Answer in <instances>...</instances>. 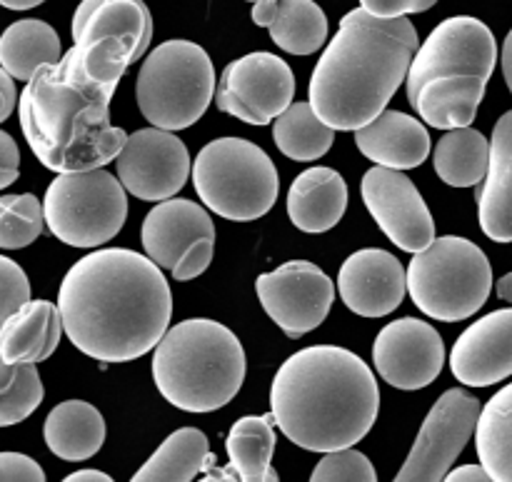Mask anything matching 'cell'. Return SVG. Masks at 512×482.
Returning <instances> with one entry per match:
<instances>
[{"label":"cell","instance_id":"obj_34","mask_svg":"<svg viewBox=\"0 0 512 482\" xmlns=\"http://www.w3.org/2000/svg\"><path fill=\"white\" fill-rule=\"evenodd\" d=\"M43 380L35 363L0 365V425L23 423L43 403Z\"/></svg>","mask_w":512,"mask_h":482},{"label":"cell","instance_id":"obj_16","mask_svg":"<svg viewBox=\"0 0 512 482\" xmlns=\"http://www.w3.org/2000/svg\"><path fill=\"white\" fill-rule=\"evenodd\" d=\"M373 363L380 378L398 390H423L445 365V343L433 325L418 318H400L385 325L373 345Z\"/></svg>","mask_w":512,"mask_h":482},{"label":"cell","instance_id":"obj_24","mask_svg":"<svg viewBox=\"0 0 512 482\" xmlns=\"http://www.w3.org/2000/svg\"><path fill=\"white\" fill-rule=\"evenodd\" d=\"M65 330L58 305L30 300L28 305L3 320L0 330V363H40L55 353Z\"/></svg>","mask_w":512,"mask_h":482},{"label":"cell","instance_id":"obj_1","mask_svg":"<svg viewBox=\"0 0 512 482\" xmlns=\"http://www.w3.org/2000/svg\"><path fill=\"white\" fill-rule=\"evenodd\" d=\"M58 308L80 353L100 363H130L165 338L173 295L158 263L135 250L105 248L68 270Z\"/></svg>","mask_w":512,"mask_h":482},{"label":"cell","instance_id":"obj_50","mask_svg":"<svg viewBox=\"0 0 512 482\" xmlns=\"http://www.w3.org/2000/svg\"><path fill=\"white\" fill-rule=\"evenodd\" d=\"M250 3H258V0H250Z\"/></svg>","mask_w":512,"mask_h":482},{"label":"cell","instance_id":"obj_31","mask_svg":"<svg viewBox=\"0 0 512 482\" xmlns=\"http://www.w3.org/2000/svg\"><path fill=\"white\" fill-rule=\"evenodd\" d=\"M475 450L480 465L495 482H512V383L483 405L475 430Z\"/></svg>","mask_w":512,"mask_h":482},{"label":"cell","instance_id":"obj_17","mask_svg":"<svg viewBox=\"0 0 512 482\" xmlns=\"http://www.w3.org/2000/svg\"><path fill=\"white\" fill-rule=\"evenodd\" d=\"M338 290L355 315L383 318L403 303L408 293V270L388 250L365 248L343 263Z\"/></svg>","mask_w":512,"mask_h":482},{"label":"cell","instance_id":"obj_37","mask_svg":"<svg viewBox=\"0 0 512 482\" xmlns=\"http://www.w3.org/2000/svg\"><path fill=\"white\" fill-rule=\"evenodd\" d=\"M0 285H3V295H0V318H10L18 313L23 305L30 303V283L28 275L20 270V265L10 258H0Z\"/></svg>","mask_w":512,"mask_h":482},{"label":"cell","instance_id":"obj_20","mask_svg":"<svg viewBox=\"0 0 512 482\" xmlns=\"http://www.w3.org/2000/svg\"><path fill=\"white\" fill-rule=\"evenodd\" d=\"M70 33L73 43L120 38L138 63L153 40V18L143 0H83L75 8Z\"/></svg>","mask_w":512,"mask_h":482},{"label":"cell","instance_id":"obj_36","mask_svg":"<svg viewBox=\"0 0 512 482\" xmlns=\"http://www.w3.org/2000/svg\"><path fill=\"white\" fill-rule=\"evenodd\" d=\"M310 482H378V475H375V468L368 460V455L350 448L325 455L315 465Z\"/></svg>","mask_w":512,"mask_h":482},{"label":"cell","instance_id":"obj_46","mask_svg":"<svg viewBox=\"0 0 512 482\" xmlns=\"http://www.w3.org/2000/svg\"><path fill=\"white\" fill-rule=\"evenodd\" d=\"M503 75H505V83H508V88L512 93V28L503 43Z\"/></svg>","mask_w":512,"mask_h":482},{"label":"cell","instance_id":"obj_25","mask_svg":"<svg viewBox=\"0 0 512 482\" xmlns=\"http://www.w3.org/2000/svg\"><path fill=\"white\" fill-rule=\"evenodd\" d=\"M253 23L268 28L273 43L293 55L318 53L328 40V18L315 0H258Z\"/></svg>","mask_w":512,"mask_h":482},{"label":"cell","instance_id":"obj_27","mask_svg":"<svg viewBox=\"0 0 512 482\" xmlns=\"http://www.w3.org/2000/svg\"><path fill=\"white\" fill-rule=\"evenodd\" d=\"M485 80H433L413 95L410 105L438 130L470 128L485 98Z\"/></svg>","mask_w":512,"mask_h":482},{"label":"cell","instance_id":"obj_45","mask_svg":"<svg viewBox=\"0 0 512 482\" xmlns=\"http://www.w3.org/2000/svg\"><path fill=\"white\" fill-rule=\"evenodd\" d=\"M63 482H115L110 475L100 473V470H78V473L68 475Z\"/></svg>","mask_w":512,"mask_h":482},{"label":"cell","instance_id":"obj_21","mask_svg":"<svg viewBox=\"0 0 512 482\" xmlns=\"http://www.w3.org/2000/svg\"><path fill=\"white\" fill-rule=\"evenodd\" d=\"M355 145L375 165L410 170L430 155V133L413 115L385 110L373 123L355 130Z\"/></svg>","mask_w":512,"mask_h":482},{"label":"cell","instance_id":"obj_11","mask_svg":"<svg viewBox=\"0 0 512 482\" xmlns=\"http://www.w3.org/2000/svg\"><path fill=\"white\" fill-rule=\"evenodd\" d=\"M480 413V400L468 390L453 388L440 395L393 482H445L450 465L478 430Z\"/></svg>","mask_w":512,"mask_h":482},{"label":"cell","instance_id":"obj_43","mask_svg":"<svg viewBox=\"0 0 512 482\" xmlns=\"http://www.w3.org/2000/svg\"><path fill=\"white\" fill-rule=\"evenodd\" d=\"M0 93H3V103H0V120H8L15 108V78L8 70H0Z\"/></svg>","mask_w":512,"mask_h":482},{"label":"cell","instance_id":"obj_35","mask_svg":"<svg viewBox=\"0 0 512 482\" xmlns=\"http://www.w3.org/2000/svg\"><path fill=\"white\" fill-rule=\"evenodd\" d=\"M45 208H40L33 193L3 195L0 198V248H28L43 233Z\"/></svg>","mask_w":512,"mask_h":482},{"label":"cell","instance_id":"obj_41","mask_svg":"<svg viewBox=\"0 0 512 482\" xmlns=\"http://www.w3.org/2000/svg\"><path fill=\"white\" fill-rule=\"evenodd\" d=\"M20 173V153L10 133H0V188H10Z\"/></svg>","mask_w":512,"mask_h":482},{"label":"cell","instance_id":"obj_19","mask_svg":"<svg viewBox=\"0 0 512 482\" xmlns=\"http://www.w3.org/2000/svg\"><path fill=\"white\" fill-rule=\"evenodd\" d=\"M143 248L153 263L173 270L190 250L215 240V225L208 210L185 198H170L155 205L143 220Z\"/></svg>","mask_w":512,"mask_h":482},{"label":"cell","instance_id":"obj_18","mask_svg":"<svg viewBox=\"0 0 512 482\" xmlns=\"http://www.w3.org/2000/svg\"><path fill=\"white\" fill-rule=\"evenodd\" d=\"M455 380L468 388H488L512 375V308L495 310L470 325L450 353Z\"/></svg>","mask_w":512,"mask_h":482},{"label":"cell","instance_id":"obj_42","mask_svg":"<svg viewBox=\"0 0 512 482\" xmlns=\"http://www.w3.org/2000/svg\"><path fill=\"white\" fill-rule=\"evenodd\" d=\"M445 482H495V478L483 465H460V468L450 470Z\"/></svg>","mask_w":512,"mask_h":482},{"label":"cell","instance_id":"obj_40","mask_svg":"<svg viewBox=\"0 0 512 482\" xmlns=\"http://www.w3.org/2000/svg\"><path fill=\"white\" fill-rule=\"evenodd\" d=\"M213 250H215V240H205V243H198L178 265H175L170 273H173L175 280L185 283V280H193L198 275H203L205 270L210 268L213 263Z\"/></svg>","mask_w":512,"mask_h":482},{"label":"cell","instance_id":"obj_12","mask_svg":"<svg viewBox=\"0 0 512 482\" xmlns=\"http://www.w3.org/2000/svg\"><path fill=\"white\" fill-rule=\"evenodd\" d=\"M295 75L280 55L248 53L220 75L218 108L250 125H268L293 105Z\"/></svg>","mask_w":512,"mask_h":482},{"label":"cell","instance_id":"obj_6","mask_svg":"<svg viewBox=\"0 0 512 482\" xmlns=\"http://www.w3.org/2000/svg\"><path fill=\"white\" fill-rule=\"evenodd\" d=\"M493 268L473 240L445 235L413 255L408 293L420 313L443 323H458L478 313L490 298Z\"/></svg>","mask_w":512,"mask_h":482},{"label":"cell","instance_id":"obj_48","mask_svg":"<svg viewBox=\"0 0 512 482\" xmlns=\"http://www.w3.org/2000/svg\"><path fill=\"white\" fill-rule=\"evenodd\" d=\"M3 3V8L8 10H30V8H38L40 3H45V0H0Z\"/></svg>","mask_w":512,"mask_h":482},{"label":"cell","instance_id":"obj_5","mask_svg":"<svg viewBox=\"0 0 512 482\" xmlns=\"http://www.w3.org/2000/svg\"><path fill=\"white\" fill-rule=\"evenodd\" d=\"M153 380L173 408L213 413L243 388L245 350L223 323L183 320L153 350Z\"/></svg>","mask_w":512,"mask_h":482},{"label":"cell","instance_id":"obj_8","mask_svg":"<svg viewBox=\"0 0 512 482\" xmlns=\"http://www.w3.org/2000/svg\"><path fill=\"white\" fill-rule=\"evenodd\" d=\"M193 185L205 208L235 223L268 213L278 198V170L263 148L243 138H218L200 148Z\"/></svg>","mask_w":512,"mask_h":482},{"label":"cell","instance_id":"obj_7","mask_svg":"<svg viewBox=\"0 0 512 482\" xmlns=\"http://www.w3.org/2000/svg\"><path fill=\"white\" fill-rule=\"evenodd\" d=\"M215 90L213 60L190 40H168L150 50L135 80L143 118L153 128L173 133L203 118Z\"/></svg>","mask_w":512,"mask_h":482},{"label":"cell","instance_id":"obj_32","mask_svg":"<svg viewBox=\"0 0 512 482\" xmlns=\"http://www.w3.org/2000/svg\"><path fill=\"white\" fill-rule=\"evenodd\" d=\"M273 140L290 160H318L333 148L335 130L320 120L310 103H293L273 120Z\"/></svg>","mask_w":512,"mask_h":482},{"label":"cell","instance_id":"obj_9","mask_svg":"<svg viewBox=\"0 0 512 482\" xmlns=\"http://www.w3.org/2000/svg\"><path fill=\"white\" fill-rule=\"evenodd\" d=\"M128 190L108 170L58 173L45 193L48 230L70 248H98L128 220Z\"/></svg>","mask_w":512,"mask_h":482},{"label":"cell","instance_id":"obj_22","mask_svg":"<svg viewBox=\"0 0 512 482\" xmlns=\"http://www.w3.org/2000/svg\"><path fill=\"white\" fill-rule=\"evenodd\" d=\"M478 218L490 240L512 243V110L493 130L488 178L478 190Z\"/></svg>","mask_w":512,"mask_h":482},{"label":"cell","instance_id":"obj_29","mask_svg":"<svg viewBox=\"0 0 512 482\" xmlns=\"http://www.w3.org/2000/svg\"><path fill=\"white\" fill-rule=\"evenodd\" d=\"M213 463L205 433L198 428H180L160 443L130 482H193L200 470L215 468Z\"/></svg>","mask_w":512,"mask_h":482},{"label":"cell","instance_id":"obj_39","mask_svg":"<svg viewBox=\"0 0 512 482\" xmlns=\"http://www.w3.org/2000/svg\"><path fill=\"white\" fill-rule=\"evenodd\" d=\"M438 0H360V8L368 10L375 18H405L410 13H425Z\"/></svg>","mask_w":512,"mask_h":482},{"label":"cell","instance_id":"obj_15","mask_svg":"<svg viewBox=\"0 0 512 482\" xmlns=\"http://www.w3.org/2000/svg\"><path fill=\"white\" fill-rule=\"evenodd\" d=\"M365 208L405 253H420L435 240V223L423 195L403 170L375 165L363 178Z\"/></svg>","mask_w":512,"mask_h":482},{"label":"cell","instance_id":"obj_47","mask_svg":"<svg viewBox=\"0 0 512 482\" xmlns=\"http://www.w3.org/2000/svg\"><path fill=\"white\" fill-rule=\"evenodd\" d=\"M495 290H498L500 300H505V303H512V273L503 275V278L498 280V285H495Z\"/></svg>","mask_w":512,"mask_h":482},{"label":"cell","instance_id":"obj_23","mask_svg":"<svg viewBox=\"0 0 512 482\" xmlns=\"http://www.w3.org/2000/svg\"><path fill=\"white\" fill-rule=\"evenodd\" d=\"M348 208V185L333 168H308L288 190V215L303 233H328Z\"/></svg>","mask_w":512,"mask_h":482},{"label":"cell","instance_id":"obj_26","mask_svg":"<svg viewBox=\"0 0 512 482\" xmlns=\"http://www.w3.org/2000/svg\"><path fill=\"white\" fill-rule=\"evenodd\" d=\"M43 435L50 453L68 463H80L103 448L105 420L100 410L85 400H65L50 410Z\"/></svg>","mask_w":512,"mask_h":482},{"label":"cell","instance_id":"obj_28","mask_svg":"<svg viewBox=\"0 0 512 482\" xmlns=\"http://www.w3.org/2000/svg\"><path fill=\"white\" fill-rule=\"evenodd\" d=\"M63 55L58 33L43 20H18L5 28L0 38V65L15 80H25V83H30L45 65L60 63Z\"/></svg>","mask_w":512,"mask_h":482},{"label":"cell","instance_id":"obj_3","mask_svg":"<svg viewBox=\"0 0 512 482\" xmlns=\"http://www.w3.org/2000/svg\"><path fill=\"white\" fill-rule=\"evenodd\" d=\"M118 80L90 73L73 48L45 65L20 93V128L35 158L53 173L105 168L128 135L110 123Z\"/></svg>","mask_w":512,"mask_h":482},{"label":"cell","instance_id":"obj_49","mask_svg":"<svg viewBox=\"0 0 512 482\" xmlns=\"http://www.w3.org/2000/svg\"><path fill=\"white\" fill-rule=\"evenodd\" d=\"M265 482H280L278 473H275V468H273V465H270V468L265 470Z\"/></svg>","mask_w":512,"mask_h":482},{"label":"cell","instance_id":"obj_2","mask_svg":"<svg viewBox=\"0 0 512 482\" xmlns=\"http://www.w3.org/2000/svg\"><path fill=\"white\" fill-rule=\"evenodd\" d=\"M380 388L373 370L338 345L290 355L273 378L270 415L280 433L310 453L358 445L378 420Z\"/></svg>","mask_w":512,"mask_h":482},{"label":"cell","instance_id":"obj_14","mask_svg":"<svg viewBox=\"0 0 512 482\" xmlns=\"http://www.w3.org/2000/svg\"><path fill=\"white\" fill-rule=\"evenodd\" d=\"M115 168L130 195L163 203L188 183L193 165L188 148L173 130L143 128L128 135L123 153L115 158Z\"/></svg>","mask_w":512,"mask_h":482},{"label":"cell","instance_id":"obj_13","mask_svg":"<svg viewBox=\"0 0 512 482\" xmlns=\"http://www.w3.org/2000/svg\"><path fill=\"white\" fill-rule=\"evenodd\" d=\"M255 293L265 313L288 338L313 333L330 313L335 285L318 265L290 260L255 280Z\"/></svg>","mask_w":512,"mask_h":482},{"label":"cell","instance_id":"obj_10","mask_svg":"<svg viewBox=\"0 0 512 482\" xmlns=\"http://www.w3.org/2000/svg\"><path fill=\"white\" fill-rule=\"evenodd\" d=\"M498 63V43L483 20L455 15L443 20L415 53L408 73V98L433 80H485Z\"/></svg>","mask_w":512,"mask_h":482},{"label":"cell","instance_id":"obj_30","mask_svg":"<svg viewBox=\"0 0 512 482\" xmlns=\"http://www.w3.org/2000/svg\"><path fill=\"white\" fill-rule=\"evenodd\" d=\"M435 173L453 188H470L488 178L490 143L480 130L455 128L435 145Z\"/></svg>","mask_w":512,"mask_h":482},{"label":"cell","instance_id":"obj_44","mask_svg":"<svg viewBox=\"0 0 512 482\" xmlns=\"http://www.w3.org/2000/svg\"><path fill=\"white\" fill-rule=\"evenodd\" d=\"M200 482H245L243 475L238 473L235 465H228V468H210L208 475H205Z\"/></svg>","mask_w":512,"mask_h":482},{"label":"cell","instance_id":"obj_38","mask_svg":"<svg viewBox=\"0 0 512 482\" xmlns=\"http://www.w3.org/2000/svg\"><path fill=\"white\" fill-rule=\"evenodd\" d=\"M0 482H45V473L28 455L3 453L0 455Z\"/></svg>","mask_w":512,"mask_h":482},{"label":"cell","instance_id":"obj_4","mask_svg":"<svg viewBox=\"0 0 512 482\" xmlns=\"http://www.w3.org/2000/svg\"><path fill=\"white\" fill-rule=\"evenodd\" d=\"M408 18H375L365 8L340 20L310 78V105L333 130H360L385 113L418 53Z\"/></svg>","mask_w":512,"mask_h":482},{"label":"cell","instance_id":"obj_33","mask_svg":"<svg viewBox=\"0 0 512 482\" xmlns=\"http://www.w3.org/2000/svg\"><path fill=\"white\" fill-rule=\"evenodd\" d=\"M273 423V415L270 418L248 415L230 428L225 448H228L230 465L238 468L245 482H265V470L270 468L275 450Z\"/></svg>","mask_w":512,"mask_h":482}]
</instances>
